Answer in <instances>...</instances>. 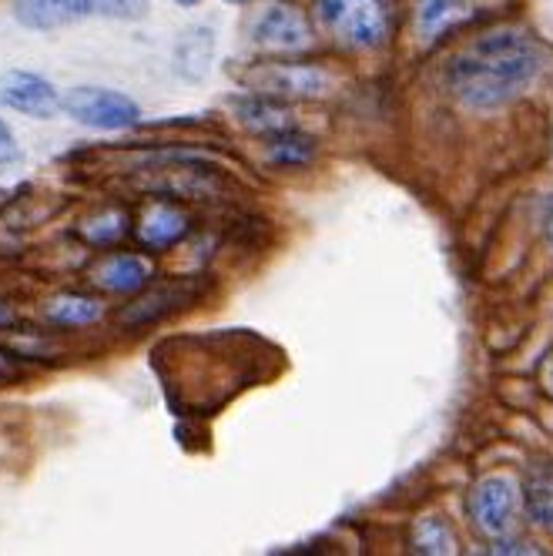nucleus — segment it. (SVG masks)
<instances>
[{
  "label": "nucleus",
  "mask_w": 553,
  "mask_h": 556,
  "mask_svg": "<svg viewBox=\"0 0 553 556\" xmlns=\"http://www.w3.org/2000/svg\"><path fill=\"white\" fill-rule=\"evenodd\" d=\"M543 67L546 51L530 30L500 27L460 48L443 71V81L460 104L473 111H500L530 91Z\"/></svg>",
  "instance_id": "nucleus-1"
},
{
  "label": "nucleus",
  "mask_w": 553,
  "mask_h": 556,
  "mask_svg": "<svg viewBox=\"0 0 553 556\" xmlns=\"http://www.w3.org/2000/svg\"><path fill=\"white\" fill-rule=\"evenodd\" d=\"M315 24L345 51H379L392 37L389 0H315Z\"/></svg>",
  "instance_id": "nucleus-2"
},
{
  "label": "nucleus",
  "mask_w": 553,
  "mask_h": 556,
  "mask_svg": "<svg viewBox=\"0 0 553 556\" xmlns=\"http://www.w3.org/2000/svg\"><path fill=\"white\" fill-rule=\"evenodd\" d=\"M520 503H524V486L510 472H487L469 490V516L477 530L490 540L510 536L517 530Z\"/></svg>",
  "instance_id": "nucleus-3"
},
{
  "label": "nucleus",
  "mask_w": 553,
  "mask_h": 556,
  "mask_svg": "<svg viewBox=\"0 0 553 556\" xmlns=\"http://www.w3.org/2000/svg\"><path fill=\"white\" fill-rule=\"evenodd\" d=\"M61 111L71 122L91 131H128L141 122V108L135 98H128L125 91L95 88V85L71 88L61 101Z\"/></svg>",
  "instance_id": "nucleus-4"
},
{
  "label": "nucleus",
  "mask_w": 553,
  "mask_h": 556,
  "mask_svg": "<svg viewBox=\"0 0 553 556\" xmlns=\"http://www.w3.org/2000/svg\"><path fill=\"white\" fill-rule=\"evenodd\" d=\"M246 85L255 94H268L279 101L292 98H326L336 91V77L319 64H259Z\"/></svg>",
  "instance_id": "nucleus-5"
},
{
  "label": "nucleus",
  "mask_w": 553,
  "mask_h": 556,
  "mask_svg": "<svg viewBox=\"0 0 553 556\" xmlns=\"http://www.w3.org/2000/svg\"><path fill=\"white\" fill-rule=\"evenodd\" d=\"M61 94L58 88L48 81L45 74L37 71H24V67H11L0 74V104L34 117V122H51V117L61 111Z\"/></svg>",
  "instance_id": "nucleus-6"
},
{
  "label": "nucleus",
  "mask_w": 553,
  "mask_h": 556,
  "mask_svg": "<svg viewBox=\"0 0 553 556\" xmlns=\"http://www.w3.org/2000/svg\"><path fill=\"white\" fill-rule=\"evenodd\" d=\"M252 41L255 48L272 54H302L312 48L315 37L302 11H296L292 4H272L259 14L252 27Z\"/></svg>",
  "instance_id": "nucleus-7"
},
{
  "label": "nucleus",
  "mask_w": 553,
  "mask_h": 556,
  "mask_svg": "<svg viewBox=\"0 0 553 556\" xmlns=\"http://www.w3.org/2000/svg\"><path fill=\"white\" fill-rule=\"evenodd\" d=\"M194 299H199V286L194 282H185V278H178V282H162V286H148L144 292L135 295V302H128L122 308V315H117V323H122L125 329H144V326H154L168 319L172 312L191 305Z\"/></svg>",
  "instance_id": "nucleus-8"
},
{
  "label": "nucleus",
  "mask_w": 553,
  "mask_h": 556,
  "mask_svg": "<svg viewBox=\"0 0 553 556\" xmlns=\"http://www.w3.org/2000/svg\"><path fill=\"white\" fill-rule=\"evenodd\" d=\"M88 282L108 295H138L154 282V262L141 252H111L88 271Z\"/></svg>",
  "instance_id": "nucleus-9"
},
{
  "label": "nucleus",
  "mask_w": 553,
  "mask_h": 556,
  "mask_svg": "<svg viewBox=\"0 0 553 556\" xmlns=\"http://www.w3.org/2000/svg\"><path fill=\"white\" fill-rule=\"evenodd\" d=\"M188 235H191V215L175 202H162V198L144 205V212L135 222L138 245L151 249V252H168V249L181 245Z\"/></svg>",
  "instance_id": "nucleus-10"
},
{
  "label": "nucleus",
  "mask_w": 553,
  "mask_h": 556,
  "mask_svg": "<svg viewBox=\"0 0 553 556\" xmlns=\"http://www.w3.org/2000/svg\"><path fill=\"white\" fill-rule=\"evenodd\" d=\"M14 21L27 30H58L98 14L95 0H11Z\"/></svg>",
  "instance_id": "nucleus-11"
},
{
  "label": "nucleus",
  "mask_w": 553,
  "mask_h": 556,
  "mask_svg": "<svg viewBox=\"0 0 553 556\" xmlns=\"http://www.w3.org/2000/svg\"><path fill=\"white\" fill-rule=\"evenodd\" d=\"M212 61H215V30L205 27V24L188 27L178 37V45H175V71H178V77H181V81L199 85L209 77Z\"/></svg>",
  "instance_id": "nucleus-12"
},
{
  "label": "nucleus",
  "mask_w": 553,
  "mask_h": 556,
  "mask_svg": "<svg viewBox=\"0 0 553 556\" xmlns=\"http://www.w3.org/2000/svg\"><path fill=\"white\" fill-rule=\"evenodd\" d=\"M477 17V8L469 0H419L416 8V30L426 41H437L443 34H453Z\"/></svg>",
  "instance_id": "nucleus-13"
},
{
  "label": "nucleus",
  "mask_w": 553,
  "mask_h": 556,
  "mask_svg": "<svg viewBox=\"0 0 553 556\" xmlns=\"http://www.w3.org/2000/svg\"><path fill=\"white\" fill-rule=\"evenodd\" d=\"M108 305L85 292H61L45 305L48 323L58 329H91L104 319Z\"/></svg>",
  "instance_id": "nucleus-14"
},
{
  "label": "nucleus",
  "mask_w": 553,
  "mask_h": 556,
  "mask_svg": "<svg viewBox=\"0 0 553 556\" xmlns=\"http://www.w3.org/2000/svg\"><path fill=\"white\" fill-rule=\"evenodd\" d=\"M235 114H239V122H242L249 131H255L259 138H268V135H275V131L296 128L292 111H289L279 98L255 94V91H252V98L235 101Z\"/></svg>",
  "instance_id": "nucleus-15"
},
{
  "label": "nucleus",
  "mask_w": 553,
  "mask_h": 556,
  "mask_svg": "<svg viewBox=\"0 0 553 556\" xmlns=\"http://www.w3.org/2000/svg\"><path fill=\"white\" fill-rule=\"evenodd\" d=\"M262 148L272 168H305L315 157V138H309L299 128H286L262 138Z\"/></svg>",
  "instance_id": "nucleus-16"
},
{
  "label": "nucleus",
  "mask_w": 553,
  "mask_h": 556,
  "mask_svg": "<svg viewBox=\"0 0 553 556\" xmlns=\"http://www.w3.org/2000/svg\"><path fill=\"white\" fill-rule=\"evenodd\" d=\"M131 231V218L122 208H101L77 222V238H85L91 249H111Z\"/></svg>",
  "instance_id": "nucleus-17"
},
{
  "label": "nucleus",
  "mask_w": 553,
  "mask_h": 556,
  "mask_svg": "<svg viewBox=\"0 0 553 556\" xmlns=\"http://www.w3.org/2000/svg\"><path fill=\"white\" fill-rule=\"evenodd\" d=\"M524 503L530 520L540 527H553V466L537 463L530 466L527 480H524Z\"/></svg>",
  "instance_id": "nucleus-18"
},
{
  "label": "nucleus",
  "mask_w": 553,
  "mask_h": 556,
  "mask_svg": "<svg viewBox=\"0 0 553 556\" xmlns=\"http://www.w3.org/2000/svg\"><path fill=\"white\" fill-rule=\"evenodd\" d=\"M410 543H413L416 553H437V556L456 553V546H460L453 527L443 520V516H423V520H416Z\"/></svg>",
  "instance_id": "nucleus-19"
},
{
  "label": "nucleus",
  "mask_w": 553,
  "mask_h": 556,
  "mask_svg": "<svg viewBox=\"0 0 553 556\" xmlns=\"http://www.w3.org/2000/svg\"><path fill=\"white\" fill-rule=\"evenodd\" d=\"M98 14L111 21H138L148 14V0H95Z\"/></svg>",
  "instance_id": "nucleus-20"
},
{
  "label": "nucleus",
  "mask_w": 553,
  "mask_h": 556,
  "mask_svg": "<svg viewBox=\"0 0 553 556\" xmlns=\"http://www.w3.org/2000/svg\"><path fill=\"white\" fill-rule=\"evenodd\" d=\"M17 141H14V131H11V125L0 117V168H4L8 162H17Z\"/></svg>",
  "instance_id": "nucleus-21"
},
{
  "label": "nucleus",
  "mask_w": 553,
  "mask_h": 556,
  "mask_svg": "<svg viewBox=\"0 0 553 556\" xmlns=\"http://www.w3.org/2000/svg\"><path fill=\"white\" fill-rule=\"evenodd\" d=\"M21 376V366H17V359H11V355L0 349V386H8V382H14Z\"/></svg>",
  "instance_id": "nucleus-22"
},
{
  "label": "nucleus",
  "mask_w": 553,
  "mask_h": 556,
  "mask_svg": "<svg viewBox=\"0 0 553 556\" xmlns=\"http://www.w3.org/2000/svg\"><path fill=\"white\" fill-rule=\"evenodd\" d=\"M540 386H543L546 395H553V352L540 363Z\"/></svg>",
  "instance_id": "nucleus-23"
},
{
  "label": "nucleus",
  "mask_w": 553,
  "mask_h": 556,
  "mask_svg": "<svg viewBox=\"0 0 553 556\" xmlns=\"http://www.w3.org/2000/svg\"><path fill=\"white\" fill-rule=\"evenodd\" d=\"M11 326H14V308L4 299H0V332L11 329Z\"/></svg>",
  "instance_id": "nucleus-24"
},
{
  "label": "nucleus",
  "mask_w": 553,
  "mask_h": 556,
  "mask_svg": "<svg viewBox=\"0 0 553 556\" xmlns=\"http://www.w3.org/2000/svg\"><path fill=\"white\" fill-rule=\"evenodd\" d=\"M546 231H550V242H553V198H550V215H546Z\"/></svg>",
  "instance_id": "nucleus-25"
},
{
  "label": "nucleus",
  "mask_w": 553,
  "mask_h": 556,
  "mask_svg": "<svg viewBox=\"0 0 553 556\" xmlns=\"http://www.w3.org/2000/svg\"><path fill=\"white\" fill-rule=\"evenodd\" d=\"M175 4H178V8H199L202 0H175Z\"/></svg>",
  "instance_id": "nucleus-26"
},
{
  "label": "nucleus",
  "mask_w": 553,
  "mask_h": 556,
  "mask_svg": "<svg viewBox=\"0 0 553 556\" xmlns=\"http://www.w3.org/2000/svg\"><path fill=\"white\" fill-rule=\"evenodd\" d=\"M225 4H246V0H225Z\"/></svg>",
  "instance_id": "nucleus-27"
}]
</instances>
